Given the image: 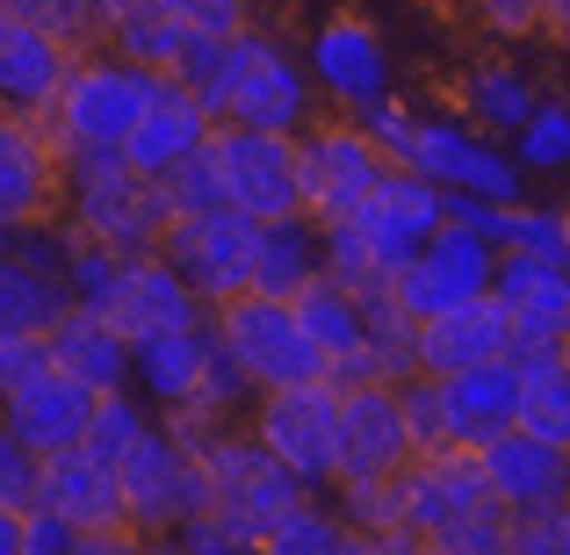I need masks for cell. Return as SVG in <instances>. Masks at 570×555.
Wrapping results in <instances>:
<instances>
[{"label":"cell","instance_id":"obj_1","mask_svg":"<svg viewBox=\"0 0 570 555\" xmlns=\"http://www.w3.org/2000/svg\"><path fill=\"white\" fill-rule=\"evenodd\" d=\"M181 80L203 95V109L217 123H246V130H304L318 116V87L311 66L267 29H238V37H195L181 66Z\"/></svg>","mask_w":570,"mask_h":555},{"label":"cell","instance_id":"obj_2","mask_svg":"<svg viewBox=\"0 0 570 555\" xmlns=\"http://www.w3.org/2000/svg\"><path fill=\"white\" fill-rule=\"evenodd\" d=\"M153 80H159L153 66H130V58H116L109 43H95V51L72 58L58 101L43 109V130L58 138V152H66V159L124 152V138L138 130L145 101H153Z\"/></svg>","mask_w":570,"mask_h":555},{"label":"cell","instance_id":"obj_3","mask_svg":"<svg viewBox=\"0 0 570 555\" xmlns=\"http://www.w3.org/2000/svg\"><path fill=\"white\" fill-rule=\"evenodd\" d=\"M174 202L153 174H138L124 152H95V159H66V224L116 252H159Z\"/></svg>","mask_w":570,"mask_h":555},{"label":"cell","instance_id":"obj_4","mask_svg":"<svg viewBox=\"0 0 570 555\" xmlns=\"http://www.w3.org/2000/svg\"><path fill=\"white\" fill-rule=\"evenodd\" d=\"M203 469H209V513H217L232 534H246V542H261V534L275 527L289 505L311 498V484L246 426V418H238V426H224L217 440H209Z\"/></svg>","mask_w":570,"mask_h":555},{"label":"cell","instance_id":"obj_5","mask_svg":"<svg viewBox=\"0 0 570 555\" xmlns=\"http://www.w3.org/2000/svg\"><path fill=\"white\" fill-rule=\"evenodd\" d=\"M499 260H505V252H499V238H491L484 224L448 217L441 231H433L426 246L390 275V296L404 304L412 325H426V318H441V310H462V304H476V296H491Z\"/></svg>","mask_w":570,"mask_h":555},{"label":"cell","instance_id":"obj_6","mask_svg":"<svg viewBox=\"0 0 570 555\" xmlns=\"http://www.w3.org/2000/svg\"><path fill=\"white\" fill-rule=\"evenodd\" d=\"M116 484H124V519L138 534H181L195 513H209V469L195 447L167 433V418H153V433L116 462Z\"/></svg>","mask_w":570,"mask_h":555},{"label":"cell","instance_id":"obj_7","mask_svg":"<svg viewBox=\"0 0 570 555\" xmlns=\"http://www.w3.org/2000/svg\"><path fill=\"white\" fill-rule=\"evenodd\" d=\"M209 325H217V339L232 347V361L253 375V389H289V383H311V375H325V354L311 347L304 318H296L289 296H232V304L209 310Z\"/></svg>","mask_w":570,"mask_h":555},{"label":"cell","instance_id":"obj_8","mask_svg":"<svg viewBox=\"0 0 570 555\" xmlns=\"http://www.w3.org/2000/svg\"><path fill=\"white\" fill-rule=\"evenodd\" d=\"M296 174H304V217L347 224L354 209L376 195L390 159L376 152V138H368L354 116H325V123L311 116V123L296 130Z\"/></svg>","mask_w":570,"mask_h":555},{"label":"cell","instance_id":"obj_9","mask_svg":"<svg viewBox=\"0 0 570 555\" xmlns=\"http://www.w3.org/2000/svg\"><path fill=\"white\" fill-rule=\"evenodd\" d=\"M159 252H167L174 275L217 310V304H232V296L253 289V267H261V224L238 217L232 202H224V209H195V217H167Z\"/></svg>","mask_w":570,"mask_h":555},{"label":"cell","instance_id":"obj_10","mask_svg":"<svg viewBox=\"0 0 570 555\" xmlns=\"http://www.w3.org/2000/svg\"><path fill=\"white\" fill-rule=\"evenodd\" d=\"M246 426L311 490H333V476H340V383L333 375H311V383H289V389H261Z\"/></svg>","mask_w":570,"mask_h":555},{"label":"cell","instance_id":"obj_11","mask_svg":"<svg viewBox=\"0 0 570 555\" xmlns=\"http://www.w3.org/2000/svg\"><path fill=\"white\" fill-rule=\"evenodd\" d=\"M404 167L441 181L455 202H491V209L520 202V188H528V167L505 152V138H484V130L462 123V116H419V138H412V159H404Z\"/></svg>","mask_w":570,"mask_h":555},{"label":"cell","instance_id":"obj_12","mask_svg":"<svg viewBox=\"0 0 570 555\" xmlns=\"http://www.w3.org/2000/svg\"><path fill=\"white\" fill-rule=\"evenodd\" d=\"M209 159H217L224 202L253 224H282L304 217V174H296V138L289 130H246V123H217L209 138Z\"/></svg>","mask_w":570,"mask_h":555},{"label":"cell","instance_id":"obj_13","mask_svg":"<svg viewBox=\"0 0 570 555\" xmlns=\"http://www.w3.org/2000/svg\"><path fill=\"white\" fill-rule=\"evenodd\" d=\"M304 66H311L318 101H325V109H340V116H354V109H368V101L397 95V87H390V43H383V29L368 22V14H325V22L311 29Z\"/></svg>","mask_w":570,"mask_h":555},{"label":"cell","instance_id":"obj_14","mask_svg":"<svg viewBox=\"0 0 570 555\" xmlns=\"http://www.w3.org/2000/svg\"><path fill=\"white\" fill-rule=\"evenodd\" d=\"M66 217V152L43 130V116H8L0 109V231Z\"/></svg>","mask_w":570,"mask_h":555},{"label":"cell","instance_id":"obj_15","mask_svg":"<svg viewBox=\"0 0 570 555\" xmlns=\"http://www.w3.org/2000/svg\"><path fill=\"white\" fill-rule=\"evenodd\" d=\"M397 490H404V534H419V542H441L448 527H462L470 513L491 505V476H484V455H476V447L412 455L397 469Z\"/></svg>","mask_w":570,"mask_h":555},{"label":"cell","instance_id":"obj_16","mask_svg":"<svg viewBox=\"0 0 570 555\" xmlns=\"http://www.w3.org/2000/svg\"><path fill=\"white\" fill-rule=\"evenodd\" d=\"M347 224L368 238V246H376V260L390 267V275H397V267L448 224V188L426 181L419 167H390L383 181H376V195H368Z\"/></svg>","mask_w":570,"mask_h":555},{"label":"cell","instance_id":"obj_17","mask_svg":"<svg viewBox=\"0 0 570 555\" xmlns=\"http://www.w3.org/2000/svg\"><path fill=\"white\" fill-rule=\"evenodd\" d=\"M95 404H101V389H87L80 375H66L58 361H43L37 375H22V383L0 397V426H8L22 447H37V455H58V447H80L87 440Z\"/></svg>","mask_w":570,"mask_h":555},{"label":"cell","instance_id":"obj_18","mask_svg":"<svg viewBox=\"0 0 570 555\" xmlns=\"http://www.w3.org/2000/svg\"><path fill=\"white\" fill-rule=\"evenodd\" d=\"M209 138H217V116L203 109V95H195L181 72H159L153 101H145V116H138V130L124 138V159L138 174H153V181H167V174L188 167Z\"/></svg>","mask_w":570,"mask_h":555},{"label":"cell","instance_id":"obj_19","mask_svg":"<svg viewBox=\"0 0 570 555\" xmlns=\"http://www.w3.org/2000/svg\"><path fill=\"white\" fill-rule=\"evenodd\" d=\"M116 333L138 347V339H159V333H181V325H203L209 304L174 275L167 252H130L124 260V281H116V304H109Z\"/></svg>","mask_w":570,"mask_h":555},{"label":"cell","instance_id":"obj_20","mask_svg":"<svg viewBox=\"0 0 570 555\" xmlns=\"http://www.w3.org/2000/svg\"><path fill=\"white\" fill-rule=\"evenodd\" d=\"M72 43L51 37L43 22H22V14H0V109L8 116H43L58 101L72 72Z\"/></svg>","mask_w":570,"mask_h":555},{"label":"cell","instance_id":"obj_21","mask_svg":"<svg viewBox=\"0 0 570 555\" xmlns=\"http://www.w3.org/2000/svg\"><path fill=\"white\" fill-rule=\"evenodd\" d=\"M491 296L505 304L520 347H570V267L563 260H528V252H505Z\"/></svg>","mask_w":570,"mask_h":555},{"label":"cell","instance_id":"obj_22","mask_svg":"<svg viewBox=\"0 0 570 555\" xmlns=\"http://www.w3.org/2000/svg\"><path fill=\"white\" fill-rule=\"evenodd\" d=\"M412 462V433L397 412V383L340 389V476H376Z\"/></svg>","mask_w":570,"mask_h":555},{"label":"cell","instance_id":"obj_23","mask_svg":"<svg viewBox=\"0 0 570 555\" xmlns=\"http://www.w3.org/2000/svg\"><path fill=\"white\" fill-rule=\"evenodd\" d=\"M505 354H520V339H513V318H505L499 296H476V304L419 325V368L426 375H462V368L505 361Z\"/></svg>","mask_w":570,"mask_h":555},{"label":"cell","instance_id":"obj_24","mask_svg":"<svg viewBox=\"0 0 570 555\" xmlns=\"http://www.w3.org/2000/svg\"><path fill=\"white\" fill-rule=\"evenodd\" d=\"M484 455V476H491V498L505 513H534V505H563L570 498V447L557 440H534V433H499Z\"/></svg>","mask_w":570,"mask_h":555},{"label":"cell","instance_id":"obj_25","mask_svg":"<svg viewBox=\"0 0 570 555\" xmlns=\"http://www.w3.org/2000/svg\"><path fill=\"white\" fill-rule=\"evenodd\" d=\"M37 505H51L58 519H72V527H130L124 519V484H116V469L95 455V447H58V455H43V476H37Z\"/></svg>","mask_w":570,"mask_h":555},{"label":"cell","instance_id":"obj_26","mask_svg":"<svg viewBox=\"0 0 570 555\" xmlns=\"http://www.w3.org/2000/svg\"><path fill=\"white\" fill-rule=\"evenodd\" d=\"M448 383V440L455 447H491L499 433L520 426V361H484V368H462L441 375Z\"/></svg>","mask_w":570,"mask_h":555},{"label":"cell","instance_id":"obj_27","mask_svg":"<svg viewBox=\"0 0 570 555\" xmlns=\"http://www.w3.org/2000/svg\"><path fill=\"white\" fill-rule=\"evenodd\" d=\"M209 347H217V325H181V333H159L130 347V389H138L153 412H174V404H195L209 368Z\"/></svg>","mask_w":570,"mask_h":555},{"label":"cell","instance_id":"obj_28","mask_svg":"<svg viewBox=\"0 0 570 555\" xmlns=\"http://www.w3.org/2000/svg\"><path fill=\"white\" fill-rule=\"evenodd\" d=\"M43 347H51V361L66 375H80L87 389H130V339L116 333L109 310L72 304L66 318L43 333Z\"/></svg>","mask_w":570,"mask_h":555},{"label":"cell","instance_id":"obj_29","mask_svg":"<svg viewBox=\"0 0 570 555\" xmlns=\"http://www.w3.org/2000/svg\"><path fill=\"white\" fill-rule=\"evenodd\" d=\"M101 43H109L116 58H130V66H153V72H174L188 58V29L174 22L167 0H109V14H101Z\"/></svg>","mask_w":570,"mask_h":555},{"label":"cell","instance_id":"obj_30","mask_svg":"<svg viewBox=\"0 0 570 555\" xmlns=\"http://www.w3.org/2000/svg\"><path fill=\"white\" fill-rule=\"evenodd\" d=\"M534 80L520 66H499V58H484V66H470L455 80V116L462 123H476L484 138H513L520 123L534 116Z\"/></svg>","mask_w":570,"mask_h":555},{"label":"cell","instance_id":"obj_31","mask_svg":"<svg viewBox=\"0 0 570 555\" xmlns=\"http://www.w3.org/2000/svg\"><path fill=\"white\" fill-rule=\"evenodd\" d=\"M325 275V224L318 217H282L261 224V267H253V289L261 296H296L304 281Z\"/></svg>","mask_w":570,"mask_h":555},{"label":"cell","instance_id":"obj_32","mask_svg":"<svg viewBox=\"0 0 570 555\" xmlns=\"http://www.w3.org/2000/svg\"><path fill=\"white\" fill-rule=\"evenodd\" d=\"M72 310V289L58 275H43V267H29L22 252L0 246V333L14 339H43L58 318Z\"/></svg>","mask_w":570,"mask_h":555},{"label":"cell","instance_id":"obj_33","mask_svg":"<svg viewBox=\"0 0 570 555\" xmlns=\"http://www.w3.org/2000/svg\"><path fill=\"white\" fill-rule=\"evenodd\" d=\"M520 433L570 447V361L563 347H520Z\"/></svg>","mask_w":570,"mask_h":555},{"label":"cell","instance_id":"obj_34","mask_svg":"<svg viewBox=\"0 0 570 555\" xmlns=\"http://www.w3.org/2000/svg\"><path fill=\"white\" fill-rule=\"evenodd\" d=\"M484 231L499 238V252H528V260H563L570 267V209L557 202H499L484 217Z\"/></svg>","mask_w":570,"mask_h":555},{"label":"cell","instance_id":"obj_35","mask_svg":"<svg viewBox=\"0 0 570 555\" xmlns=\"http://www.w3.org/2000/svg\"><path fill=\"white\" fill-rule=\"evenodd\" d=\"M340 542H347V519L333 513L325 490H311L304 505H289V513L261 534V555H340Z\"/></svg>","mask_w":570,"mask_h":555},{"label":"cell","instance_id":"obj_36","mask_svg":"<svg viewBox=\"0 0 570 555\" xmlns=\"http://www.w3.org/2000/svg\"><path fill=\"white\" fill-rule=\"evenodd\" d=\"M333 513L347 527H368V534H404V490H397V469H376V476H333Z\"/></svg>","mask_w":570,"mask_h":555},{"label":"cell","instance_id":"obj_37","mask_svg":"<svg viewBox=\"0 0 570 555\" xmlns=\"http://www.w3.org/2000/svg\"><path fill=\"white\" fill-rule=\"evenodd\" d=\"M153 418H159V412L138 397V389H101V404H95V418H87V440H80V447H95V455L116 469V462H124L130 447L153 433Z\"/></svg>","mask_w":570,"mask_h":555},{"label":"cell","instance_id":"obj_38","mask_svg":"<svg viewBox=\"0 0 570 555\" xmlns=\"http://www.w3.org/2000/svg\"><path fill=\"white\" fill-rule=\"evenodd\" d=\"M124 260H130V252H116V246H101V238L72 231V252H66V289H72V304L109 310L116 304V281H124Z\"/></svg>","mask_w":570,"mask_h":555},{"label":"cell","instance_id":"obj_39","mask_svg":"<svg viewBox=\"0 0 570 555\" xmlns=\"http://www.w3.org/2000/svg\"><path fill=\"white\" fill-rule=\"evenodd\" d=\"M513 159L528 174H563L570 167V101H534V116L513 130Z\"/></svg>","mask_w":570,"mask_h":555},{"label":"cell","instance_id":"obj_40","mask_svg":"<svg viewBox=\"0 0 570 555\" xmlns=\"http://www.w3.org/2000/svg\"><path fill=\"white\" fill-rule=\"evenodd\" d=\"M462 22L484 43H534L542 37V0H462Z\"/></svg>","mask_w":570,"mask_h":555},{"label":"cell","instance_id":"obj_41","mask_svg":"<svg viewBox=\"0 0 570 555\" xmlns=\"http://www.w3.org/2000/svg\"><path fill=\"white\" fill-rule=\"evenodd\" d=\"M354 123L376 138V152L390 159V167H404V159H412V138H419V109H412V101L383 95V101H368V109H354Z\"/></svg>","mask_w":570,"mask_h":555},{"label":"cell","instance_id":"obj_42","mask_svg":"<svg viewBox=\"0 0 570 555\" xmlns=\"http://www.w3.org/2000/svg\"><path fill=\"white\" fill-rule=\"evenodd\" d=\"M159 188H167L174 217H195V209H224V181H217V159H209V145L188 159V167H174Z\"/></svg>","mask_w":570,"mask_h":555},{"label":"cell","instance_id":"obj_43","mask_svg":"<svg viewBox=\"0 0 570 555\" xmlns=\"http://www.w3.org/2000/svg\"><path fill=\"white\" fill-rule=\"evenodd\" d=\"M505 555H570V498L563 505H534V513H513V548Z\"/></svg>","mask_w":570,"mask_h":555},{"label":"cell","instance_id":"obj_44","mask_svg":"<svg viewBox=\"0 0 570 555\" xmlns=\"http://www.w3.org/2000/svg\"><path fill=\"white\" fill-rule=\"evenodd\" d=\"M441 548H455V555H505V548H513V513L491 498L484 513H470L462 527H448Z\"/></svg>","mask_w":570,"mask_h":555},{"label":"cell","instance_id":"obj_45","mask_svg":"<svg viewBox=\"0 0 570 555\" xmlns=\"http://www.w3.org/2000/svg\"><path fill=\"white\" fill-rule=\"evenodd\" d=\"M167 8L188 37H238V29H253V0H167Z\"/></svg>","mask_w":570,"mask_h":555},{"label":"cell","instance_id":"obj_46","mask_svg":"<svg viewBox=\"0 0 570 555\" xmlns=\"http://www.w3.org/2000/svg\"><path fill=\"white\" fill-rule=\"evenodd\" d=\"M37 476H43V455L0 426V505H37Z\"/></svg>","mask_w":570,"mask_h":555},{"label":"cell","instance_id":"obj_47","mask_svg":"<svg viewBox=\"0 0 570 555\" xmlns=\"http://www.w3.org/2000/svg\"><path fill=\"white\" fill-rule=\"evenodd\" d=\"M72 542H80V527L58 519L51 505H29L22 513V555H72Z\"/></svg>","mask_w":570,"mask_h":555},{"label":"cell","instance_id":"obj_48","mask_svg":"<svg viewBox=\"0 0 570 555\" xmlns=\"http://www.w3.org/2000/svg\"><path fill=\"white\" fill-rule=\"evenodd\" d=\"M43 361H51V347H43V339H14V333H0V397H8L22 375H37Z\"/></svg>","mask_w":570,"mask_h":555},{"label":"cell","instance_id":"obj_49","mask_svg":"<svg viewBox=\"0 0 570 555\" xmlns=\"http://www.w3.org/2000/svg\"><path fill=\"white\" fill-rule=\"evenodd\" d=\"M145 534L138 527H87L80 542H72V555H138Z\"/></svg>","mask_w":570,"mask_h":555},{"label":"cell","instance_id":"obj_50","mask_svg":"<svg viewBox=\"0 0 570 555\" xmlns=\"http://www.w3.org/2000/svg\"><path fill=\"white\" fill-rule=\"evenodd\" d=\"M404 542H419V534H368V527H347L340 555H404Z\"/></svg>","mask_w":570,"mask_h":555},{"label":"cell","instance_id":"obj_51","mask_svg":"<svg viewBox=\"0 0 570 555\" xmlns=\"http://www.w3.org/2000/svg\"><path fill=\"white\" fill-rule=\"evenodd\" d=\"M542 37L570 51V0H542Z\"/></svg>","mask_w":570,"mask_h":555},{"label":"cell","instance_id":"obj_52","mask_svg":"<svg viewBox=\"0 0 570 555\" xmlns=\"http://www.w3.org/2000/svg\"><path fill=\"white\" fill-rule=\"evenodd\" d=\"M22 513L29 505H0V555H22Z\"/></svg>","mask_w":570,"mask_h":555},{"label":"cell","instance_id":"obj_53","mask_svg":"<svg viewBox=\"0 0 570 555\" xmlns=\"http://www.w3.org/2000/svg\"><path fill=\"white\" fill-rule=\"evenodd\" d=\"M138 555H203V548H195L188 534H145V548H138Z\"/></svg>","mask_w":570,"mask_h":555},{"label":"cell","instance_id":"obj_54","mask_svg":"<svg viewBox=\"0 0 570 555\" xmlns=\"http://www.w3.org/2000/svg\"><path fill=\"white\" fill-rule=\"evenodd\" d=\"M404 555H455V548H441V542H404Z\"/></svg>","mask_w":570,"mask_h":555},{"label":"cell","instance_id":"obj_55","mask_svg":"<svg viewBox=\"0 0 570 555\" xmlns=\"http://www.w3.org/2000/svg\"><path fill=\"white\" fill-rule=\"evenodd\" d=\"M563 361H570V347H563Z\"/></svg>","mask_w":570,"mask_h":555}]
</instances>
